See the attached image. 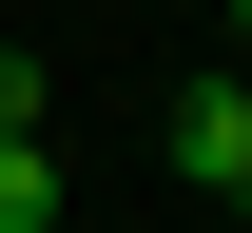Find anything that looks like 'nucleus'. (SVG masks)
Masks as SVG:
<instances>
[{
    "label": "nucleus",
    "mask_w": 252,
    "mask_h": 233,
    "mask_svg": "<svg viewBox=\"0 0 252 233\" xmlns=\"http://www.w3.org/2000/svg\"><path fill=\"white\" fill-rule=\"evenodd\" d=\"M175 175L194 195H252V78H194L175 98Z\"/></svg>",
    "instance_id": "nucleus-1"
},
{
    "label": "nucleus",
    "mask_w": 252,
    "mask_h": 233,
    "mask_svg": "<svg viewBox=\"0 0 252 233\" xmlns=\"http://www.w3.org/2000/svg\"><path fill=\"white\" fill-rule=\"evenodd\" d=\"M0 233H59V156L39 136H0Z\"/></svg>",
    "instance_id": "nucleus-2"
},
{
    "label": "nucleus",
    "mask_w": 252,
    "mask_h": 233,
    "mask_svg": "<svg viewBox=\"0 0 252 233\" xmlns=\"http://www.w3.org/2000/svg\"><path fill=\"white\" fill-rule=\"evenodd\" d=\"M0 136H39V59H20V39H0Z\"/></svg>",
    "instance_id": "nucleus-3"
},
{
    "label": "nucleus",
    "mask_w": 252,
    "mask_h": 233,
    "mask_svg": "<svg viewBox=\"0 0 252 233\" xmlns=\"http://www.w3.org/2000/svg\"><path fill=\"white\" fill-rule=\"evenodd\" d=\"M233 59H252V0H233Z\"/></svg>",
    "instance_id": "nucleus-4"
}]
</instances>
